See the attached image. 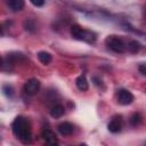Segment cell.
<instances>
[{
	"label": "cell",
	"instance_id": "16",
	"mask_svg": "<svg viewBox=\"0 0 146 146\" xmlns=\"http://www.w3.org/2000/svg\"><path fill=\"white\" fill-rule=\"evenodd\" d=\"M3 90H7V91H5V94L7 96H13V88L10 86H5L3 87Z\"/></svg>",
	"mask_w": 146,
	"mask_h": 146
},
{
	"label": "cell",
	"instance_id": "15",
	"mask_svg": "<svg viewBox=\"0 0 146 146\" xmlns=\"http://www.w3.org/2000/svg\"><path fill=\"white\" fill-rule=\"evenodd\" d=\"M24 26H25V29L27 30V31H34V29H35V24H34V22L33 21H25V23H24Z\"/></svg>",
	"mask_w": 146,
	"mask_h": 146
},
{
	"label": "cell",
	"instance_id": "6",
	"mask_svg": "<svg viewBox=\"0 0 146 146\" xmlns=\"http://www.w3.org/2000/svg\"><path fill=\"white\" fill-rule=\"evenodd\" d=\"M58 130H59L60 135H63V136H70V135H72V132L74 130V127L70 122H63V123H60L58 125Z\"/></svg>",
	"mask_w": 146,
	"mask_h": 146
},
{
	"label": "cell",
	"instance_id": "9",
	"mask_svg": "<svg viewBox=\"0 0 146 146\" xmlns=\"http://www.w3.org/2000/svg\"><path fill=\"white\" fill-rule=\"evenodd\" d=\"M75 83H76L78 89L81 90V91H86V90H88V88H89L88 81H87V79H86L84 75H80V76L75 80Z\"/></svg>",
	"mask_w": 146,
	"mask_h": 146
},
{
	"label": "cell",
	"instance_id": "20",
	"mask_svg": "<svg viewBox=\"0 0 146 146\" xmlns=\"http://www.w3.org/2000/svg\"><path fill=\"white\" fill-rule=\"evenodd\" d=\"M1 65H2V60H1V58H0V67H1Z\"/></svg>",
	"mask_w": 146,
	"mask_h": 146
},
{
	"label": "cell",
	"instance_id": "2",
	"mask_svg": "<svg viewBox=\"0 0 146 146\" xmlns=\"http://www.w3.org/2000/svg\"><path fill=\"white\" fill-rule=\"evenodd\" d=\"M106 44H107V47H108L112 51L117 52V54L124 52V51H125V48H127V46H125V43L123 42V40L120 39V38H117V36H115V35L108 36V38L106 39Z\"/></svg>",
	"mask_w": 146,
	"mask_h": 146
},
{
	"label": "cell",
	"instance_id": "1",
	"mask_svg": "<svg viewBox=\"0 0 146 146\" xmlns=\"http://www.w3.org/2000/svg\"><path fill=\"white\" fill-rule=\"evenodd\" d=\"M13 132L14 135L24 144H27L31 141V125L30 122L23 117V116H17L14 122H13Z\"/></svg>",
	"mask_w": 146,
	"mask_h": 146
},
{
	"label": "cell",
	"instance_id": "3",
	"mask_svg": "<svg viewBox=\"0 0 146 146\" xmlns=\"http://www.w3.org/2000/svg\"><path fill=\"white\" fill-rule=\"evenodd\" d=\"M40 89V81L36 79H30L24 84V91L27 95H35Z\"/></svg>",
	"mask_w": 146,
	"mask_h": 146
},
{
	"label": "cell",
	"instance_id": "5",
	"mask_svg": "<svg viewBox=\"0 0 146 146\" xmlns=\"http://www.w3.org/2000/svg\"><path fill=\"white\" fill-rule=\"evenodd\" d=\"M41 137L49 145H57L58 144V140H57V137H56L55 132L50 129H44L41 133Z\"/></svg>",
	"mask_w": 146,
	"mask_h": 146
},
{
	"label": "cell",
	"instance_id": "18",
	"mask_svg": "<svg viewBox=\"0 0 146 146\" xmlns=\"http://www.w3.org/2000/svg\"><path fill=\"white\" fill-rule=\"evenodd\" d=\"M139 71H140V73H141L143 75L146 74V68H145V65H144V64H141V65L139 66Z\"/></svg>",
	"mask_w": 146,
	"mask_h": 146
},
{
	"label": "cell",
	"instance_id": "8",
	"mask_svg": "<svg viewBox=\"0 0 146 146\" xmlns=\"http://www.w3.org/2000/svg\"><path fill=\"white\" fill-rule=\"evenodd\" d=\"M107 128H108V130H110L111 132H113V133L119 132V131L121 130V120H120V116H119V117H114V119L108 123Z\"/></svg>",
	"mask_w": 146,
	"mask_h": 146
},
{
	"label": "cell",
	"instance_id": "17",
	"mask_svg": "<svg viewBox=\"0 0 146 146\" xmlns=\"http://www.w3.org/2000/svg\"><path fill=\"white\" fill-rule=\"evenodd\" d=\"M35 7H41V6H43V3H44V0H30Z\"/></svg>",
	"mask_w": 146,
	"mask_h": 146
},
{
	"label": "cell",
	"instance_id": "11",
	"mask_svg": "<svg viewBox=\"0 0 146 146\" xmlns=\"http://www.w3.org/2000/svg\"><path fill=\"white\" fill-rule=\"evenodd\" d=\"M64 112H65L64 106L58 104V105H55V106L50 110V115H51L52 117L57 119V117H60V116L64 114Z\"/></svg>",
	"mask_w": 146,
	"mask_h": 146
},
{
	"label": "cell",
	"instance_id": "19",
	"mask_svg": "<svg viewBox=\"0 0 146 146\" xmlns=\"http://www.w3.org/2000/svg\"><path fill=\"white\" fill-rule=\"evenodd\" d=\"M3 34V30H2V26L0 25V35H2Z\"/></svg>",
	"mask_w": 146,
	"mask_h": 146
},
{
	"label": "cell",
	"instance_id": "10",
	"mask_svg": "<svg viewBox=\"0 0 146 146\" xmlns=\"http://www.w3.org/2000/svg\"><path fill=\"white\" fill-rule=\"evenodd\" d=\"M8 6L14 11L22 10L24 8V0H9L8 1Z\"/></svg>",
	"mask_w": 146,
	"mask_h": 146
},
{
	"label": "cell",
	"instance_id": "13",
	"mask_svg": "<svg viewBox=\"0 0 146 146\" xmlns=\"http://www.w3.org/2000/svg\"><path fill=\"white\" fill-rule=\"evenodd\" d=\"M140 122H141V115L139 113H133L130 117V124L133 127H137L140 124Z\"/></svg>",
	"mask_w": 146,
	"mask_h": 146
},
{
	"label": "cell",
	"instance_id": "12",
	"mask_svg": "<svg viewBox=\"0 0 146 146\" xmlns=\"http://www.w3.org/2000/svg\"><path fill=\"white\" fill-rule=\"evenodd\" d=\"M38 58L44 65H47V64H49L51 62V55L49 52H47V51H40V52H38Z\"/></svg>",
	"mask_w": 146,
	"mask_h": 146
},
{
	"label": "cell",
	"instance_id": "7",
	"mask_svg": "<svg viewBox=\"0 0 146 146\" xmlns=\"http://www.w3.org/2000/svg\"><path fill=\"white\" fill-rule=\"evenodd\" d=\"M84 32L86 30H83L81 26L79 25H73L71 27V34L73 35V38L78 39V40H83V36H84Z\"/></svg>",
	"mask_w": 146,
	"mask_h": 146
},
{
	"label": "cell",
	"instance_id": "4",
	"mask_svg": "<svg viewBox=\"0 0 146 146\" xmlns=\"http://www.w3.org/2000/svg\"><path fill=\"white\" fill-rule=\"evenodd\" d=\"M133 100V96L130 91L125 90V89H121L117 92V102L121 105H129L131 104Z\"/></svg>",
	"mask_w": 146,
	"mask_h": 146
},
{
	"label": "cell",
	"instance_id": "14",
	"mask_svg": "<svg viewBox=\"0 0 146 146\" xmlns=\"http://www.w3.org/2000/svg\"><path fill=\"white\" fill-rule=\"evenodd\" d=\"M128 49H129L130 51H132V52H137V51H139V49H140V44H139V42L132 40V41L129 42Z\"/></svg>",
	"mask_w": 146,
	"mask_h": 146
}]
</instances>
